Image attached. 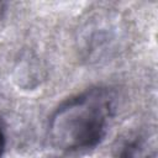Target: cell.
Instances as JSON below:
<instances>
[{"mask_svg":"<svg viewBox=\"0 0 158 158\" xmlns=\"http://www.w3.org/2000/svg\"><path fill=\"white\" fill-rule=\"evenodd\" d=\"M115 107L112 90L90 88L62 102L49 117L51 143L65 152L96 147L105 137Z\"/></svg>","mask_w":158,"mask_h":158,"instance_id":"obj_1","label":"cell"},{"mask_svg":"<svg viewBox=\"0 0 158 158\" xmlns=\"http://www.w3.org/2000/svg\"><path fill=\"white\" fill-rule=\"evenodd\" d=\"M5 147H6V137H5L4 128L0 123V158L2 157V154L5 152Z\"/></svg>","mask_w":158,"mask_h":158,"instance_id":"obj_2","label":"cell"}]
</instances>
